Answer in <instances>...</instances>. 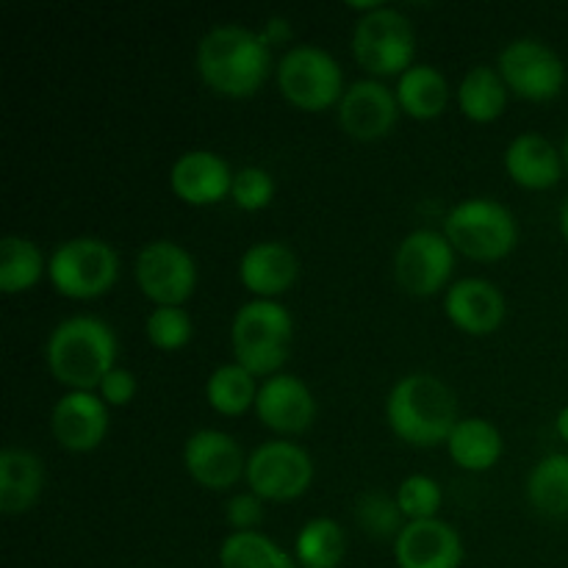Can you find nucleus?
<instances>
[{
	"label": "nucleus",
	"instance_id": "nucleus-11",
	"mask_svg": "<svg viewBox=\"0 0 568 568\" xmlns=\"http://www.w3.org/2000/svg\"><path fill=\"white\" fill-rule=\"evenodd\" d=\"M497 70L510 94L532 103L555 100L566 87V64L547 42L532 37L514 39L499 50Z\"/></svg>",
	"mask_w": 568,
	"mask_h": 568
},
{
	"label": "nucleus",
	"instance_id": "nucleus-15",
	"mask_svg": "<svg viewBox=\"0 0 568 568\" xmlns=\"http://www.w3.org/2000/svg\"><path fill=\"white\" fill-rule=\"evenodd\" d=\"M255 416L272 433L300 436V433L311 430V425H314L316 397L303 377L281 372V375L266 377L258 386Z\"/></svg>",
	"mask_w": 568,
	"mask_h": 568
},
{
	"label": "nucleus",
	"instance_id": "nucleus-9",
	"mask_svg": "<svg viewBox=\"0 0 568 568\" xmlns=\"http://www.w3.org/2000/svg\"><path fill=\"white\" fill-rule=\"evenodd\" d=\"M314 458L300 444L275 438L247 455V488L264 503H294L314 483Z\"/></svg>",
	"mask_w": 568,
	"mask_h": 568
},
{
	"label": "nucleus",
	"instance_id": "nucleus-31",
	"mask_svg": "<svg viewBox=\"0 0 568 568\" xmlns=\"http://www.w3.org/2000/svg\"><path fill=\"white\" fill-rule=\"evenodd\" d=\"M355 516H358L361 530L369 538H381V541H397L403 527L408 519L399 510L397 497H388L383 491H366L355 505Z\"/></svg>",
	"mask_w": 568,
	"mask_h": 568
},
{
	"label": "nucleus",
	"instance_id": "nucleus-38",
	"mask_svg": "<svg viewBox=\"0 0 568 568\" xmlns=\"http://www.w3.org/2000/svg\"><path fill=\"white\" fill-rule=\"evenodd\" d=\"M555 430H558V436L568 444V405L566 408H560V414L555 416Z\"/></svg>",
	"mask_w": 568,
	"mask_h": 568
},
{
	"label": "nucleus",
	"instance_id": "nucleus-34",
	"mask_svg": "<svg viewBox=\"0 0 568 568\" xmlns=\"http://www.w3.org/2000/svg\"><path fill=\"white\" fill-rule=\"evenodd\" d=\"M231 200L236 203V209L247 211V214L264 211L275 200V178L264 166H242L233 175Z\"/></svg>",
	"mask_w": 568,
	"mask_h": 568
},
{
	"label": "nucleus",
	"instance_id": "nucleus-39",
	"mask_svg": "<svg viewBox=\"0 0 568 568\" xmlns=\"http://www.w3.org/2000/svg\"><path fill=\"white\" fill-rule=\"evenodd\" d=\"M560 233H564V239L568 244V200L564 203V209H560Z\"/></svg>",
	"mask_w": 568,
	"mask_h": 568
},
{
	"label": "nucleus",
	"instance_id": "nucleus-16",
	"mask_svg": "<svg viewBox=\"0 0 568 568\" xmlns=\"http://www.w3.org/2000/svg\"><path fill=\"white\" fill-rule=\"evenodd\" d=\"M50 433L67 453H94L109 436V405L98 392H67L53 405Z\"/></svg>",
	"mask_w": 568,
	"mask_h": 568
},
{
	"label": "nucleus",
	"instance_id": "nucleus-40",
	"mask_svg": "<svg viewBox=\"0 0 568 568\" xmlns=\"http://www.w3.org/2000/svg\"><path fill=\"white\" fill-rule=\"evenodd\" d=\"M560 153H564V164H566V170H568V131H566V136H564V148H560Z\"/></svg>",
	"mask_w": 568,
	"mask_h": 568
},
{
	"label": "nucleus",
	"instance_id": "nucleus-17",
	"mask_svg": "<svg viewBox=\"0 0 568 568\" xmlns=\"http://www.w3.org/2000/svg\"><path fill=\"white\" fill-rule=\"evenodd\" d=\"M464 558V538L444 519L408 521L394 541L399 568H460Z\"/></svg>",
	"mask_w": 568,
	"mask_h": 568
},
{
	"label": "nucleus",
	"instance_id": "nucleus-33",
	"mask_svg": "<svg viewBox=\"0 0 568 568\" xmlns=\"http://www.w3.org/2000/svg\"><path fill=\"white\" fill-rule=\"evenodd\" d=\"M394 497H397L399 510H403V516L408 521L438 519V510L444 505L442 486H438V480H433L427 475L405 477Z\"/></svg>",
	"mask_w": 568,
	"mask_h": 568
},
{
	"label": "nucleus",
	"instance_id": "nucleus-4",
	"mask_svg": "<svg viewBox=\"0 0 568 568\" xmlns=\"http://www.w3.org/2000/svg\"><path fill=\"white\" fill-rule=\"evenodd\" d=\"M294 320L277 300H250L231 322V347L239 366L255 377L281 375L292 355Z\"/></svg>",
	"mask_w": 568,
	"mask_h": 568
},
{
	"label": "nucleus",
	"instance_id": "nucleus-5",
	"mask_svg": "<svg viewBox=\"0 0 568 568\" xmlns=\"http://www.w3.org/2000/svg\"><path fill=\"white\" fill-rule=\"evenodd\" d=\"M444 236L455 253L471 261H503L519 244L516 216L491 197H469L453 205L444 220Z\"/></svg>",
	"mask_w": 568,
	"mask_h": 568
},
{
	"label": "nucleus",
	"instance_id": "nucleus-24",
	"mask_svg": "<svg viewBox=\"0 0 568 568\" xmlns=\"http://www.w3.org/2000/svg\"><path fill=\"white\" fill-rule=\"evenodd\" d=\"M397 103L403 114L410 120L430 122L447 111L449 103V81L444 72L433 64H414L408 72H403L394 87Z\"/></svg>",
	"mask_w": 568,
	"mask_h": 568
},
{
	"label": "nucleus",
	"instance_id": "nucleus-30",
	"mask_svg": "<svg viewBox=\"0 0 568 568\" xmlns=\"http://www.w3.org/2000/svg\"><path fill=\"white\" fill-rule=\"evenodd\" d=\"M255 397H258L255 375H250L236 361L216 366L205 381V399L220 416L247 414L250 408H255Z\"/></svg>",
	"mask_w": 568,
	"mask_h": 568
},
{
	"label": "nucleus",
	"instance_id": "nucleus-14",
	"mask_svg": "<svg viewBox=\"0 0 568 568\" xmlns=\"http://www.w3.org/2000/svg\"><path fill=\"white\" fill-rule=\"evenodd\" d=\"M399 120V103L394 89L377 78H361L344 89L338 100V122L355 142H377L394 131Z\"/></svg>",
	"mask_w": 568,
	"mask_h": 568
},
{
	"label": "nucleus",
	"instance_id": "nucleus-7",
	"mask_svg": "<svg viewBox=\"0 0 568 568\" xmlns=\"http://www.w3.org/2000/svg\"><path fill=\"white\" fill-rule=\"evenodd\" d=\"M120 255L98 236L67 239L48 258V281L61 297L98 300L114 288Z\"/></svg>",
	"mask_w": 568,
	"mask_h": 568
},
{
	"label": "nucleus",
	"instance_id": "nucleus-26",
	"mask_svg": "<svg viewBox=\"0 0 568 568\" xmlns=\"http://www.w3.org/2000/svg\"><path fill=\"white\" fill-rule=\"evenodd\" d=\"M527 503L547 519H568V455L552 453L538 460L527 475Z\"/></svg>",
	"mask_w": 568,
	"mask_h": 568
},
{
	"label": "nucleus",
	"instance_id": "nucleus-1",
	"mask_svg": "<svg viewBox=\"0 0 568 568\" xmlns=\"http://www.w3.org/2000/svg\"><path fill=\"white\" fill-rule=\"evenodd\" d=\"M194 67L205 87L222 98H253L270 78V42L261 37V31L225 22L200 39Z\"/></svg>",
	"mask_w": 568,
	"mask_h": 568
},
{
	"label": "nucleus",
	"instance_id": "nucleus-19",
	"mask_svg": "<svg viewBox=\"0 0 568 568\" xmlns=\"http://www.w3.org/2000/svg\"><path fill=\"white\" fill-rule=\"evenodd\" d=\"M444 314L466 336H491L505 322L503 292L486 277H464L444 294Z\"/></svg>",
	"mask_w": 568,
	"mask_h": 568
},
{
	"label": "nucleus",
	"instance_id": "nucleus-29",
	"mask_svg": "<svg viewBox=\"0 0 568 568\" xmlns=\"http://www.w3.org/2000/svg\"><path fill=\"white\" fill-rule=\"evenodd\" d=\"M220 568H300L294 555L264 532H231L220 544Z\"/></svg>",
	"mask_w": 568,
	"mask_h": 568
},
{
	"label": "nucleus",
	"instance_id": "nucleus-23",
	"mask_svg": "<svg viewBox=\"0 0 568 568\" xmlns=\"http://www.w3.org/2000/svg\"><path fill=\"white\" fill-rule=\"evenodd\" d=\"M503 433L483 416H460L447 438V453L453 464L464 471H488L503 458Z\"/></svg>",
	"mask_w": 568,
	"mask_h": 568
},
{
	"label": "nucleus",
	"instance_id": "nucleus-27",
	"mask_svg": "<svg viewBox=\"0 0 568 568\" xmlns=\"http://www.w3.org/2000/svg\"><path fill=\"white\" fill-rule=\"evenodd\" d=\"M347 555L344 527L331 516H316L300 527L294 538V560L300 568H338Z\"/></svg>",
	"mask_w": 568,
	"mask_h": 568
},
{
	"label": "nucleus",
	"instance_id": "nucleus-10",
	"mask_svg": "<svg viewBox=\"0 0 568 568\" xmlns=\"http://www.w3.org/2000/svg\"><path fill=\"white\" fill-rule=\"evenodd\" d=\"M133 277H136L139 292L153 303V308H161V305L183 308V303L197 288V264L183 244L172 239H155L136 253Z\"/></svg>",
	"mask_w": 568,
	"mask_h": 568
},
{
	"label": "nucleus",
	"instance_id": "nucleus-22",
	"mask_svg": "<svg viewBox=\"0 0 568 568\" xmlns=\"http://www.w3.org/2000/svg\"><path fill=\"white\" fill-rule=\"evenodd\" d=\"M44 491V466L37 453L9 444L0 453V510L22 516L39 503Z\"/></svg>",
	"mask_w": 568,
	"mask_h": 568
},
{
	"label": "nucleus",
	"instance_id": "nucleus-3",
	"mask_svg": "<svg viewBox=\"0 0 568 568\" xmlns=\"http://www.w3.org/2000/svg\"><path fill=\"white\" fill-rule=\"evenodd\" d=\"M386 419L399 442L430 449L447 444L460 422L458 399L453 388L430 372H410L388 392Z\"/></svg>",
	"mask_w": 568,
	"mask_h": 568
},
{
	"label": "nucleus",
	"instance_id": "nucleus-13",
	"mask_svg": "<svg viewBox=\"0 0 568 568\" xmlns=\"http://www.w3.org/2000/svg\"><path fill=\"white\" fill-rule=\"evenodd\" d=\"M183 466L200 488L231 491L247 475V458L236 438L225 430L203 427L183 444Z\"/></svg>",
	"mask_w": 568,
	"mask_h": 568
},
{
	"label": "nucleus",
	"instance_id": "nucleus-12",
	"mask_svg": "<svg viewBox=\"0 0 568 568\" xmlns=\"http://www.w3.org/2000/svg\"><path fill=\"white\" fill-rule=\"evenodd\" d=\"M394 281L410 297H433L442 288H449V277L455 272V247L444 231L408 233L394 253Z\"/></svg>",
	"mask_w": 568,
	"mask_h": 568
},
{
	"label": "nucleus",
	"instance_id": "nucleus-20",
	"mask_svg": "<svg viewBox=\"0 0 568 568\" xmlns=\"http://www.w3.org/2000/svg\"><path fill=\"white\" fill-rule=\"evenodd\" d=\"M300 261L286 242H255L239 258V283L253 300H277L297 283Z\"/></svg>",
	"mask_w": 568,
	"mask_h": 568
},
{
	"label": "nucleus",
	"instance_id": "nucleus-32",
	"mask_svg": "<svg viewBox=\"0 0 568 568\" xmlns=\"http://www.w3.org/2000/svg\"><path fill=\"white\" fill-rule=\"evenodd\" d=\"M192 316L178 305H161L153 308L144 320V336L161 353H178L192 342Z\"/></svg>",
	"mask_w": 568,
	"mask_h": 568
},
{
	"label": "nucleus",
	"instance_id": "nucleus-8",
	"mask_svg": "<svg viewBox=\"0 0 568 568\" xmlns=\"http://www.w3.org/2000/svg\"><path fill=\"white\" fill-rule=\"evenodd\" d=\"M277 89L300 111H320L338 105L344 94L342 64L320 44H294L277 61Z\"/></svg>",
	"mask_w": 568,
	"mask_h": 568
},
{
	"label": "nucleus",
	"instance_id": "nucleus-28",
	"mask_svg": "<svg viewBox=\"0 0 568 568\" xmlns=\"http://www.w3.org/2000/svg\"><path fill=\"white\" fill-rule=\"evenodd\" d=\"M48 275V261L37 242L26 236H6L0 242V292L22 294L39 286Z\"/></svg>",
	"mask_w": 568,
	"mask_h": 568
},
{
	"label": "nucleus",
	"instance_id": "nucleus-35",
	"mask_svg": "<svg viewBox=\"0 0 568 568\" xmlns=\"http://www.w3.org/2000/svg\"><path fill=\"white\" fill-rule=\"evenodd\" d=\"M225 519L233 532H253L264 521V499L258 494L239 491L227 499L225 505Z\"/></svg>",
	"mask_w": 568,
	"mask_h": 568
},
{
	"label": "nucleus",
	"instance_id": "nucleus-25",
	"mask_svg": "<svg viewBox=\"0 0 568 568\" xmlns=\"http://www.w3.org/2000/svg\"><path fill=\"white\" fill-rule=\"evenodd\" d=\"M508 83L503 81L497 67H471L458 83V109L466 120L477 122V125H488L497 122L508 109Z\"/></svg>",
	"mask_w": 568,
	"mask_h": 568
},
{
	"label": "nucleus",
	"instance_id": "nucleus-36",
	"mask_svg": "<svg viewBox=\"0 0 568 568\" xmlns=\"http://www.w3.org/2000/svg\"><path fill=\"white\" fill-rule=\"evenodd\" d=\"M136 375H133L131 369L114 366V369L103 377L98 394L109 408H125V405L136 397Z\"/></svg>",
	"mask_w": 568,
	"mask_h": 568
},
{
	"label": "nucleus",
	"instance_id": "nucleus-2",
	"mask_svg": "<svg viewBox=\"0 0 568 568\" xmlns=\"http://www.w3.org/2000/svg\"><path fill=\"white\" fill-rule=\"evenodd\" d=\"M44 364L70 392H98L116 366L114 331L98 316H67L44 342Z\"/></svg>",
	"mask_w": 568,
	"mask_h": 568
},
{
	"label": "nucleus",
	"instance_id": "nucleus-6",
	"mask_svg": "<svg viewBox=\"0 0 568 568\" xmlns=\"http://www.w3.org/2000/svg\"><path fill=\"white\" fill-rule=\"evenodd\" d=\"M353 59L372 78L403 75L416 64V33L408 17L392 6L361 14L353 28Z\"/></svg>",
	"mask_w": 568,
	"mask_h": 568
},
{
	"label": "nucleus",
	"instance_id": "nucleus-18",
	"mask_svg": "<svg viewBox=\"0 0 568 568\" xmlns=\"http://www.w3.org/2000/svg\"><path fill=\"white\" fill-rule=\"evenodd\" d=\"M233 175L231 164L214 150H186L172 164L170 189L181 203L203 209L231 197Z\"/></svg>",
	"mask_w": 568,
	"mask_h": 568
},
{
	"label": "nucleus",
	"instance_id": "nucleus-21",
	"mask_svg": "<svg viewBox=\"0 0 568 568\" xmlns=\"http://www.w3.org/2000/svg\"><path fill=\"white\" fill-rule=\"evenodd\" d=\"M505 172L516 186L527 192H547L558 186L564 175V153L549 142L547 136L536 131L519 133L514 142L505 148Z\"/></svg>",
	"mask_w": 568,
	"mask_h": 568
},
{
	"label": "nucleus",
	"instance_id": "nucleus-37",
	"mask_svg": "<svg viewBox=\"0 0 568 568\" xmlns=\"http://www.w3.org/2000/svg\"><path fill=\"white\" fill-rule=\"evenodd\" d=\"M288 33H292L288 22L281 20V17H275V20L266 22V28H264V31H261V37H264L270 44H275V42H281V39H286Z\"/></svg>",
	"mask_w": 568,
	"mask_h": 568
}]
</instances>
